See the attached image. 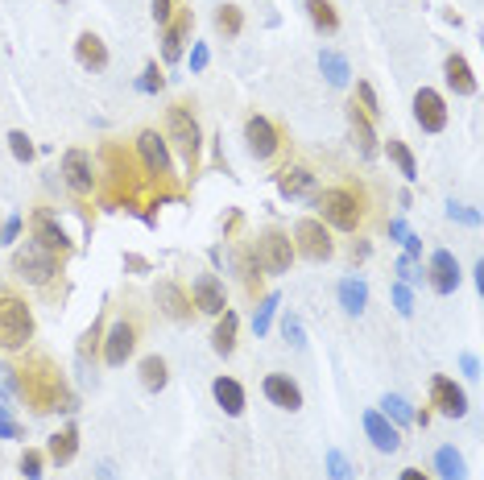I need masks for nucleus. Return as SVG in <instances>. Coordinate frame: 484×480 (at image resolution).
<instances>
[{
    "label": "nucleus",
    "instance_id": "f257e3e1",
    "mask_svg": "<svg viewBox=\"0 0 484 480\" xmlns=\"http://www.w3.org/2000/svg\"><path fill=\"white\" fill-rule=\"evenodd\" d=\"M13 393L26 398L34 414H54V410H75V398L66 390V377L54 360L29 356L26 365H13Z\"/></svg>",
    "mask_w": 484,
    "mask_h": 480
},
{
    "label": "nucleus",
    "instance_id": "f03ea898",
    "mask_svg": "<svg viewBox=\"0 0 484 480\" xmlns=\"http://www.w3.org/2000/svg\"><path fill=\"white\" fill-rule=\"evenodd\" d=\"M100 158H104V178H100V199H104V207L137 212L141 187H145V170H141L137 153L125 150L120 141H108Z\"/></svg>",
    "mask_w": 484,
    "mask_h": 480
},
{
    "label": "nucleus",
    "instance_id": "7ed1b4c3",
    "mask_svg": "<svg viewBox=\"0 0 484 480\" xmlns=\"http://www.w3.org/2000/svg\"><path fill=\"white\" fill-rule=\"evenodd\" d=\"M315 220H323L327 228L357 232L365 224V195L360 187H327L323 195H315Z\"/></svg>",
    "mask_w": 484,
    "mask_h": 480
},
{
    "label": "nucleus",
    "instance_id": "20e7f679",
    "mask_svg": "<svg viewBox=\"0 0 484 480\" xmlns=\"http://www.w3.org/2000/svg\"><path fill=\"white\" fill-rule=\"evenodd\" d=\"M34 331H38V323H34V311L26 298L13 290H0V348L21 352V348H29Z\"/></svg>",
    "mask_w": 484,
    "mask_h": 480
},
{
    "label": "nucleus",
    "instance_id": "39448f33",
    "mask_svg": "<svg viewBox=\"0 0 484 480\" xmlns=\"http://www.w3.org/2000/svg\"><path fill=\"white\" fill-rule=\"evenodd\" d=\"M166 125H170V137L166 141H174V150H179L182 166L195 174V170H199V158H204V133H199V120H195V108L187 100L170 104Z\"/></svg>",
    "mask_w": 484,
    "mask_h": 480
},
{
    "label": "nucleus",
    "instance_id": "423d86ee",
    "mask_svg": "<svg viewBox=\"0 0 484 480\" xmlns=\"http://www.w3.org/2000/svg\"><path fill=\"white\" fill-rule=\"evenodd\" d=\"M58 266H63V261H58L54 253H46L38 240H26V244L13 253V274L21 282H29V286H50Z\"/></svg>",
    "mask_w": 484,
    "mask_h": 480
},
{
    "label": "nucleus",
    "instance_id": "0eeeda50",
    "mask_svg": "<svg viewBox=\"0 0 484 480\" xmlns=\"http://www.w3.org/2000/svg\"><path fill=\"white\" fill-rule=\"evenodd\" d=\"M294 253H303L306 261H332L335 240H332V232H327V224L315 220V215L298 220V224H294Z\"/></svg>",
    "mask_w": 484,
    "mask_h": 480
},
{
    "label": "nucleus",
    "instance_id": "6e6552de",
    "mask_svg": "<svg viewBox=\"0 0 484 480\" xmlns=\"http://www.w3.org/2000/svg\"><path fill=\"white\" fill-rule=\"evenodd\" d=\"M257 257H261V266H265V274H286V269L294 266V240L290 232H281V228H265L261 236H257Z\"/></svg>",
    "mask_w": 484,
    "mask_h": 480
},
{
    "label": "nucleus",
    "instance_id": "1a4fd4ad",
    "mask_svg": "<svg viewBox=\"0 0 484 480\" xmlns=\"http://www.w3.org/2000/svg\"><path fill=\"white\" fill-rule=\"evenodd\" d=\"M137 340H141V331H137V323L133 319H116L112 328H108V336H104V365L108 368H120L128 360V356L137 352Z\"/></svg>",
    "mask_w": 484,
    "mask_h": 480
},
{
    "label": "nucleus",
    "instance_id": "9d476101",
    "mask_svg": "<svg viewBox=\"0 0 484 480\" xmlns=\"http://www.w3.org/2000/svg\"><path fill=\"white\" fill-rule=\"evenodd\" d=\"M29 232H34L29 240H38L42 249H46V253H54L58 261H66V257H71V249H75V244L66 240L63 224H58V220H54L46 207H38V212L29 215Z\"/></svg>",
    "mask_w": 484,
    "mask_h": 480
},
{
    "label": "nucleus",
    "instance_id": "9b49d317",
    "mask_svg": "<svg viewBox=\"0 0 484 480\" xmlns=\"http://www.w3.org/2000/svg\"><path fill=\"white\" fill-rule=\"evenodd\" d=\"M278 145H281V133L269 116L253 112L249 120H244V150L253 153L257 162H269V158L278 153Z\"/></svg>",
    "mask_w": 484,
    "mask_h": 480
},
{
    "label": "nucleus",
    "instance_id": "f8f14e48",
    "mask_svg": "<svg viewBox=\"0 0 484 480\" xmlns=\"http://www.w3.org/2000/svg\"><path fill=\"white\" fill-rule=\"evenodd\" d=\"M63 182L75 190V195H91V190L100 187V174H96L88 150H66L63 153Z\"/></svg>",
    "mask_w": 484,
    "mask_h": 480
},
{
    "label": "nucleus",
    "instance_id": "ddd939ff",
    "mask_svg": "<svg viewBox=\"0 0 484 480\" xmlns=\"http://www.w3.org/2000/svg\"><path fill=\"white\" fill-rule=\"evenodd\" d=\"M191 306L199 315H224L228 311V294H224V282L216 274H199L191 282Z\"/></svg>",
    "mask_w": 484,
    "mask_h": 480
},
{
    "label": "nucleus",
    "instance_id": "4468645a",
    "mask_svg": "<svg viewBox=\"0 0 484 480\" xmlns=\"http://www.w3.org/2000/svg\"><path fill=\"white\" fill-rule=\"evenodd\" d=\"M414 120L422 133H443L447 128V100L434 88H419L414 91Z\"/></svg>",
    "mask_w": 484,
    "mask_h": 480
},
{
    "label": "nucleus",
    "instance_id": "2eb2a0df",
    "mask_svg": "<svg viewBox=\"0 0 484 480\" xmlns=\"http://www.w3.org/2000/svg\"><path fill=\"white\" fill-rule=\"evenodd\" d=\"M431 406L447 418H464L468 414V393H464V385L439 373V377H431Z\"/></svg>",
    "mask_w": 484,
    "mask_h": 480
},
{
    "label": "nucleus",
    "instance_id": "dca6fc26",
    "mask_svg": "<svg viewBox=\"0 0 484 480\" xmlns=\"http://www.w3.org/2000/svg\"><path fill=\"white\" fill-rule=\"evenodd\" d=\"M191 26H195V13L179 4L174 17H170V26H162V58H166V63H179V58H182V46H187Z\"/></svg>",
    "mask_w": 484,
    "mask_h": 480
},
{
    "label": "nucleus",
    "instance_id": "f3484780",
    "mask_svg": "<svg viewBox=\"0 0 484 480\" xmlns=\"http://www.w3.org/2000/svg\"><path fill=\"white\" fill-rule=\"evenodd\" d=\"M426 274H431L434 294H456V290H459V261H456V253H447V249H434Z\"/></svg>",
    "mask_w": 484,
    "mask_h": 480
},
{
    "label": "nucleus",
    "instance_id": "a211bd4d",
    "mask_svg": "<svg viewBox=\"0 0 484 480\" xmlns=\"http://www.w3.org/2000/svg\"><path fill=\"white\" fill-rule=\"evenodd\" d=\"M360 422H365V435H369V443L377 447V452L389 455V452H397V447H402V435H397V427L381 414V410H365V418H360Z\"/></svg>",
    "mask_w": 484,
    "mask_h": 480
},
{
    "label": "nucleus",
    "instance_id": "6ab92c4d",
    "mask_svg": "<svg viewBox=\"0 0 484 480\" xmlns=\"http://www.w3.org/2000/svg\"><path fill=\"white\" fill-rule=\"evenodd\" d=\"M261 393H265L278 410H290V414L294 410H303V390H298L286 373H269V377L261 381Z\"/></svg>",
    "mask_w": 484,
    "mask_h": 480
},
{
    "label": "nucleus",
    "instance_id": "aec40b11",
    "mask_svg": "<svg viewBox=\"0 0 484 480\" xmlns=\"http://www.w3.org/2000/svg\"><path fill=\"white\" fill-rule=\"evenodd\" d=\"M153 298H157V306H162V311H166L170 319H174V323H187V319H191V294L182 290L179 282H157V290H153Z\"/></svg>",
    "mask_w": 484,
    "mask_h": 480
},
{
    "label": "nucleus",
    "instance_id": "412c9836",
    "mask_svg": "<svg viewBox=\"0 0 484 480\" xmlns=\"http://www.w3.org/2000/svg\"><path fill=\"white\" fill-rule=\"evenodd\" d=\"M443 79L447 88L456 91V96H476V75H472V66L464 54H447L443 58Z\"/></svg>",
    "mask_w": 484,
    "mask_h": 480
},
{
    "label": "nucleus",
    "instance_id": "4be33fe9",
    "mask_svg": "<svg viewBox=\"0 0 484 480\" xmlns=\"http://www.w3.org/2000/svg\"><path fill=\"white\" fill-rule=\"evenodd\" d=\"M211 393H216V406L228 418L244 414V385L236 377H216V381H211Z\"/></svg>",
    "mask_w": 484,
    "mask_h": 480
},
{
    "label": "nucleus",
    "instance_id": "5701e85b",
    "mask_svg": "<svg viewBox=\"0 0 484 480\" xmlns=\"http://www.w3.org/2000/svg\"><path fill=\"white\" fill-rule=\"evenodd\" d=\"M75 452H79V427H75V422H66V427L54 430L50 443H46V460H54V464L63 468V464L75 460Z\"/></svg>",
    "mask_w": 484,
    "mask_h": 480
},
{
    "label": "nucleus",
    "instance_id": "b1692460",
    "mask_svg": "<svg viewBox=\"0 0 484 480\" xmlns=\"http://www.w3.org/2000/svg\"><path fill=\"white\" fill-rule=\"evenodd\" d=\"M348 128H352V141H357L360 158H373L377 153V133H373V120L357 108V100L348 104Z\"/></svg>",
    "mask_w": 484,
    "mask_h": 480
},
{
    "label": "nucleus",
    "instance_id": "393cba45",
    "mask_svg": "<svg viewBox=\"0 0 484 480\" xmlns=\"http://www.w3.org/2000/svg\"><path fill=\"white\" fill-rule=\"evenodd\" d=\"M278 190H281V199H303V195L315 190V174L306 166H286L278 174Z\"/></svg>",
    "mask_w": 484,
    "mask_h": 480
},
{
    "label": "nucleus",
    "instance_id": "a878e982",
    "mask_svg": "<svg viewBox=\"0 0 484 480\" xmlns=\"http://www.w3.org/2000/svg\"><path fill=\"white\" fill-rule=\"evenodd\" d=\"M75 58H79V66H88V71H104V66H108V46H104L100 34H91V29L79 34Z\"/></svg>",
    "mask_w": 484,
    "mask_h": 480
},
{
    "label": "nucleus",
    "instance_id": "bb28decb",
    "mask_svg": "<svg viewBox=\"0 0 484 480\" xmlns=\"http://www.w3.org/2000/svg\"><path fill=\"white\" fill-rule=\"evenodd\" d=\"M236 331H241V319L232 315V311L216 315V331H211V348H216L219 356H232V352H236Z\"/></svg>",
    "mask_w": 484,
    "mask_h": 480
},
{
    "label": "nucleus",
    "instance_id": "cd10ccee",
    "mask_svg": "<svg viewBox=\"0 0 484 480\" xmlns=\"http://www.w3.org/2000/svg\"><path fill=\"white\" fill-rule=\"evenodd\" d=\"M340 306H344L348 315H360V311L369 306V286H365V278H344L340 282Z\"/></svg>",
    "mask_w": 484,
    "mask_h": 480
},
{
    "label": "nucleus",
    "instance_id": "c85d7f7f",
    "mask_svg": "<svg viewBox=\"0 0 484 480\" xmlns=\"http://www.w3.org/2000/svg\"><path fill=\"white\" fill-rule=\"evenodd\" d=\"M306 17H311V26L319 34H335L340 29V13H335L332 0H306Z\"/></svg>",
    "mask_w": 484,
    "mask_h": 480
},
{
    "label": "nucleus",
    "instance_id": "c756f323",
    "mask_svg": "<svg viewBox=\"0 0 484 480\" xmlns=\"http://www.w3.org/2000/svg\"><path fill=\"white\" fill-rule=\"evenodd\" d=\"M385 153H389V162L397 166V174L406 178V182H414V178H419V162H414V153H410V145L402 137H389Z\"/></svg>",
    "mask_w": 484,
    "mask_h": 480
},
{
    "label": "nucleus",
    "instance_id": "7c9ffc66",
    "mask_svg": "<svg viewBox=\"0 0 484 480\" xmlns=\"http://www.w3.org/2000/svg\"><path fill=\"white\" fill-rule=\"evenodd\" d=\"M166 381H170V365L162 360V356H145L141 360V385L150 393H162L166 390Z\"/></svg>",
    "mask_w": 484,
    "mask_h": 480
},
{
    "label": "nucleus",
    "instance_id": "2f4dec72",
    "mask_svg": "<svg viewBox=\"0 0 484 480\" xmlns=\"http://www.w3.org/2000/svg\"><path fill=\"white\" fill-rule=\"evenodd\" d=\"M319 71L327 75V83H332V88H348V75H352L348 58H344V54H335V50H323V54H319Z\"/></svg>",
    "mask_w": 484,
    "mask_h": 480
},
{
    "label": "nucleus",
    "instance_id": "473e14b6",
    "mask_svg": "<svg viewBox=\"0 0 484 480\" xmlns=\"http://www.w3.org/2000/svg\"><path fill=\"white\" fill-rule=\"evenodd\" d=\"M241 278H244V290L257 298V294H261V278H265V266H261V257H257L253 244L241 253Z\"/></svg>",
    "mask_w": 484,
    "mask_h": 480
},
{
    "label": "nucleus",
    "instance_id": "72a5a7b5",
    "mask_svg": "<svg viewBox=\"0 0 484 480\" xmlns=\"http://www.w3.org/2000/svg\"><path fill=\"white\" fill-rule=\"evenodd\" d=\"M434 472L443 480H464L468 472H464V455L456 452V447H439L434 452Z\"/></svg>",
    "mask_w": 484,
    "mask_h": 480
},
{
    "label": "nucleus",
    "instance_id": "f704fd0d",
    "mask_svg": "<svg viewBox=\"0 0 484 480\" xmlns=\"http://www.w3.org/2000/svg\"><path fill=\"white\" fill-rule=\"evenodd\" d=\"M216 29L224 34V38H241L244 13L236 9V4H219V9H216Z\"/></svg>",
    "mask_w": 484,
    "mask_h": 480
},
{
    "label": "nucleus",
    "instance_id": "c9c22d12",
    "mask_svg": "<svg viewBox=\"0 0 484 480\" xmlns=\"http://www.w3.org/2000/svg\"><path fill=\"white\" fill-rule=\"evenodd\" d=\"M381 414L394 418V427H406V422H414V410H410V402H406V398H397V393H385Z\"/></svg>",
    "mask_w": 484,
    "mask_h": 480
},
{
    "label": "nucleus",
    "instance_id": "e433bc0d",
    "mask_svg": "<svg viewBox=\"0 0 484 480\" xmlns=\"http://www.w3.org/2000/svg\"><path fill=\"white\" fill-rule=\"evenodd\" d=\"M357 108L369 116V120H377V116H381V104H377V91H373L369 79H357Z\"/></svg>",
    "mask_w": 484,
    "mask_h": 480
},
{
    "label": "nucleus",
    "instance_id": "4c0bfd02",
    "mask_svg": "<svg viewBox=\"0 0 484 480\" xmlns=\"http://www.w3.org/2000/svg\"><path fill=\"white\" fill-rule=\"evenodd\" d=\"M21 476H26V480H42V476H46V452L26 447V452H21Z\"/></svg>",
    "mask_w": 484,
    "mask_h": 480
},
{
    "label": "nucleus",
    "instance_id": "58836bf2",
    "mask_svg": "<svg viewBox=\"0 0 484 480\" xmlns=\"http://www.w3.org/2000/svg\"><path fill=\"white\" fill-rule=\"evenodd\" d=\"M278 303H281L278 294H265V298H261V306L253 311V331H257V336H265V331H269V323H273V311H278Z\"/></svg>",
    "mask_w": 484,
    "mask_h": 480
},
{
    "label": "nucleus",
    "instance_id": "ea45409f",
    "mask_svg": "<svg viewBox=\"0 0 484 480\" xmlns=\"http://www.w3.org/2000/svg\"><path fill=\"white\" fill-rule=\"evenodd\" d=\"M137 88L145 91V96H157V91L166 88V71L157 63H145V71H141V79H137Z\"/></svg>",
    "mask_w": 484,
    "mask_h": 480
},
{
    "label": "nucleus",
    "instance_id": "a19ab883",
    "mask_svg": "<svg viewBox=\"0 0 484 480\" xmlns=\"http://www.w3.org/2000/svg\"><path fill=\"white\" fill-rule=\"evenodd\" d=\"M9 150H13V158L17 162H34V141L26 137V133H21V128H13V133H9Z\"/></svg>",
    "mask_w": 484,
    "mask_h": 480
},
{
    "label": "nucleus",
    "instance_id": "79ce46f5",
    "mask_svg": "<svg viewBox=\"0 0 484 480\" xmlns=\"http://www.w3.org/2000/svg\"><path fill=\"white\" fill-rule=\"evenodd\" d=\"M26 430H21V422L13 418V410H9V402L0 398V439H21Z\"/></svg>",
    "mask_w": 484,
    "mask_h": 480
},
{
    "label": "nucleus",
    "instance_id": "37998d69",
    "mask_svg": "<svg viewBox=\"0 0 484 480\" xmlns=\"http://www.w3.org/2000/svg\"><path fill=\"white\" fill-rule=\"evenodd\" d=\"M327 468H332V480H352V464L344 460V452H327Z\"/></svg>",
    "mask_w": 484,
    "mask_h": 480
},
{
    "label": "nucleus",
    "instance_id": "c03bdc74",
    "mask_svg": "<svg viewBox=\"0 0 484 480\" xmlns=\"http://www.w3.org/2000/svg\"><path fill=\"white\" fill-rule=\"evenodd\" d=\"M281 331H286V340H290L294 348H306V331H303V323H298V315H286Z\"/></svg>",
    "mask_w": 484,
    "mask_h": 480
},
{
    "label": "nucleus",
    "instance_id": "a18cd8bd",
    "mask_svg": "<svg viewBox=\"0 0 484 480\" xmlns=\"http://www.w3.org/2000/svg\"><path fill=\"white\" fill-rule=\"evenodd\" d=\"M100 323H91V328L88 331H83V340H79V360H88V356L91 352H96V344H100Z\"/></svg>",
    "mask_w": 484,
    "mask_h": 480
},
{
    "label": "nucleus",
    "instance_id": "49530a36",
    "mask_svg": "<svg viewBox=\"0 0 484 480\" xmlns=\"http://www.w3.org/2000/svg\"><path fill=\"white\" fill-rule=\"evenodd\" d=\"M394 306H397V315H414V294H410V286H402V282L394 286Z\"/></svg>",
    "mask_w": 484,
    "mask_h": 480
},
{
    "label": "nucleus",
    "instance_id": "de8ad7c7",
    "mask_svg": "<svg viewBox=\"0 0 484 480\" xmlns=\"http://www.w3.org/2000/svg\"><path fill=\"white\" fill-rule=\"evenodd\" d=\"M447 215H451V220H459V224H480V212H472V207H459V203H447Z\"/></svg>",
    "mask_w": 484,
    "mask_h": 480
},
{
    "label": "nucleus",
    "instance_id": "09e8293b",
    "mask_svg": "<svg viewBox=\"0 0 484 480\" xmlns=\"http://www.w3.org/2000/svg\"><path fill=\"white\" fill-rule=\"evenodd\" d=\"M150 4H153V21H157V26H170V17L179 9L174 0H150Z\"/></svg>",
    "mask_w": 484,
    "mask_h": 480
},
{
    "label": "nucleus",
    "instance_id": "8fccbe9b",
    "mask_svg": "<svg viewBox=\"0 0 484 480\" xmlns=\"http://www.w3.org/2000/svg\"><path fill=\"white\" fill-rule=\"evenodd\" d=\"M207 63H211V50H207L204 42H195L191 46V71H207Z\"/></svg>",
    "mask_w": 484,
    "mask_h": 480
},
{
    "label": "nucleus",
    "instance_id": "3c124183",
    "mask_svg": "<svg viewBox=\"0 0 484 480\" xmlns=\"http://www.w3.org/2000/svg\"><path fill=\"white\" fill-rule=\"evenodd\" d=\"M397 274H402V286L422 282V274H414V257H402V261H397Z\"/></svg>",
    "mask_w": 484,
    "mask_h": 480
},
{
    "label": "nucleus",
    "instance_id": "603ef678",
    "mask_svg": "<svg viewBox=\"0 0 484 480\" xmlns=\"http://www.w3.org/2000/svg\"><path fill=\"white\" fill-rule=\"evenodd\" d=\"M17 236H21V215H9L4 228H0V240H4V244H13Z\"/></svg>",
    "mask_w": 484,
    "mask_h": 480
},
{
    "label": "nucleus",
    "instance_id": "864d4df0",
    "mask_svg": "<svg viewBox=\"0 0 484 480\" xmlns=\"http://www.w3.org/2000/svg\"><path fill=\"white\" fill-rule=\"evenodd\" d=\"M125 269H133V274H150V261L137 253H125Z\"/></svg>",
    "mask_w": 484,
    "mask_h": 480
},
{
    "label": "nucleus",
    "instance_id": "5fc2aeb1",
    "mask_svg": "<svg viewBox=\"0 0 484 480\" xmlns=\"http://www.w3.org/2000/svg\"><path fill=\"white\" fill-rule=\"evenodd\" d=\"M459 365H464V377H480V360H476V356H464V360H459Z\"/></svg>",
    "mask_w": 484,
    "mask_h": 480
},
{
    "label": "nucleus",
    "instance_id": "6e6d98bb",
    "mask_svg": "<svg viewBox=\"0 0 484 480\" xmlns=\"http://www.w3.org/2000/svg\"><path fill=\"white\" fill-rule=\"evenodd\" d=\"M369 257V240H360V244H352V261H365Z\"/></svg>",
    "mask_w": 484,
    "mask_h": 480
},
{
    "label": "nucleus",
    "instance_id": "4d7b16f0",
    "mask_svg": "<svg viewBox=\"0 0 484 480\" xmlns=\"http://www.w3.org/2000/svg\"><path fill=\"white\" fill-rule=\"evenodd\" d=\"M397 480H431V476H426L422 468H406V472H402V476H397Z\"/></svg>",
    "mask_w": 484,
    "mask_h": 480
},
{
    "label": "nucleus",
    "instance_id": "13d9d810",
    "mask_svg": "<svg viewBox=\"0 0 484 480\" xmlns=\"http://www.w3.org/2000/svg\"><path fill=\"white\" fill-rule=\"evenodd\" d=\"M100 480H112V464H100Z\"/></svg>",
    "mask_w": 484,
    "mask_h": 480
}]
</instances>
